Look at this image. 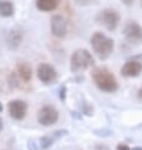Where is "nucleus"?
I'll use <instances>...</instances> for the list:
<instances>
[{
	"mask_svg": "<svg viewBox=\"0 0 142 150\" xmlns=\"http://www.w3.org/2000/svg\"><path fill=\"white\" fill-rule=\"evenodd\" d=\"M142 72V62L140 61H127L121 68V74L123 77H137Z\"/></svg>",
	"mask_w": 142,
	"mask_h": 150,
	"instance_id": "11",
	"label": "nucleus"
},
{
	"mask_svg": "<svg viewBox=\"0 0 142 150\" xmlns=\"http://www.w3.org/2000/svg\"><path fill=\"white\" fill-rule=\"evenodd\" d=\"M14 4L10 0H0V16L9 18L14 15Z\"/></svg>",
	"mask_w": 142,
	"mask_h": 150,
	"instance_id": "16",
	"label": "nucleus"
},
{
	"mask_svg": "<svg viewBox=\"0 0 142 150\" xmlns=\"http://www.w3.org/2000/svg\"><path fill=\"white\" fill-rule=\"evenodd\" d=\"M60 4V0H35V5L41 11H53Z\"/></svg>",
	"mask_w": 142,
	"mask_h": 150,
	"instance_id": "15",
	"label": "nucleus"
},
{
	"mask_svg": "<svg viewBox=\"0 0 142 150\" xmlns=\"http://www.w3.org/2000/svg\"><path fill=\"white\" fill-rule=\"evenodd\" d=\"M121 20L118 11L115 9H103L96 16V22L99 25H102L110 32H113L117 29Z\"/></svg>",
	"mask_w": 142,
	"mask_h": 150,
	"instance_id": "4",
	"label": "nucleus"
},
{
	"mask_svg": "<svg viewBox=\"0 0 142 150\" xmlns=\"http://www.w3.org/2000/svg\"><path fill=\"white\" fill-rule=\"evenodd\" d=\"M37 119H38V122L43 126H52V125L57 124L58 119H59V112L57 111L56 107L47 105L38 111Z\"/></svg>",
	"mask_w": 142,
	"mask_h": 150,
	"instance_id": "7",
	"label": "nucleus"
},
{
	"mask_svg": "<svg viewBox=\"0 0 142 150\" xmlns=\"http://www.w3.org/2000/svg\"><path fill=\"white\" fill-rule=\"evenodd\" d=\"M94 66V58L92 57L89 51L84 48L77 49L70 57V71L73 73H78L86 71Z\"/></svg>",
	"mask_w": 142,
	"mask_h": 150,
	"instance_id": "3",
	"label": "nucleus"
},
{
	"mask_svg": "<svg viewBox=\"0 0 142 150\" xmlns=\"http://www.w3.org/2000/svg\"><path fill=\"white\" fill-rule=\"evenodd\" d=\"M51 30L52 34L57 38H64L68 33V23L64 16L54 15L51 19Z\"/></svg>",
	"mask_w": 142,
	"mask_h": 150,
	"instance_id": "10",
	"label": "nucleus"
},
{
	"mask_svg": "<svg viewBox=\"0 0 142 150\" xmlns=\"http://www.w3.org/2000/svg\"><path fill=\"white\" fill-rule=\"evenodd\" d=\"M137 96H138L140 98H142V87H141V88L138 90V92H137Z\"/></svg>",
	"mask_w": 142,
	"mask_h": 150,
	"instance_id": "21",
	"label": "nucleus"
},
{
	"mask_svg": "<svg viewBox=\"0 0 142 150\" xmlns=\"http://www.w3.org/2000/svg\"><path fill=\"white\" fill-rule=\"evenodd\" d=\"M91 45H92V48H93L94 53L97 54V57L102 61L107 59V58L112 54L113 48H115L113 39L104 35L101 32H96L91 37Z\"/></svg>",
	"mask_w": 142,
	"mask_h": 150,
	"instance_id": "2",
	"label": "nucleus"
},
{
	"mask_svg": "<svg viewBox=\"0 0 142 150\" xmlns=\"http://www.w3.org/2000/svg\"><path fill=\"white\" fill-rule=\"evenodd\" d=\"M59 97H60L62 100L65 98V86H63V87H62V88L59 90Z\"/></svg>",
	"mask_w": 142,
	"mask_h": 150,
	"instance_id": "19",
	"label": "nucleus"
},
{
	"mask_svg": "<svg viewBox=\"0 0 142 150\" xmlns=\"http://www.w3.org/2000/svg\"><path fill=\"white\" fill-rule=\"evenodd\" d=\"M94 85L101 91L107 93H113L118 90V82H117L115 74L106 67H96L91 73Z\"/></svg>",
	"mask_w": 142,
	"mask_h": 150,
	"instance_id": "1",
	"label": "nucleus"
},
{
	"mask_svg": "<svg viewBox=\"0 0 142 150\" xmlns=\"http://www.w3.org/2000/svg\"><path fill=\"white\" fill-rule=\"evenodd\" d=\"M123 35L129 44L138 45L142 42V27L136 22H127L123 28Z\"/></svg>",
	"mask_w": 142,
	"mask_h": 150,
	"instance_id": "6",
	"label": "nucleus"
},
{
	"mask_svg": "<svg viewBox=\"0 0 142 150\" xmlns=\"http://www.w3.org/2000/svg\"><path fill=\"white\" fill-rule=\"evenodd\" d=\"M1 130H3V120L0 117V132H1Z\"/></svg>",
	"mask_w": 142,
	"mask_h": 150,
	"instance_id": "22",
	"label": "nucleus"
},
{
	"mask_svg": "<svg viewBox=\"0 0 142 150\" xmlns=\"http://www.w3.org/2000/svg\"><path fill=\"white\" fill-rule=\"evenodd\" d=\"M22 40H23V33L19 28H14L9 32V34H8V45H9L10 49H13V51L18 49Z\"/></svg>",
	"mask_w": 142,
	"mask_h": 150,
	"instance_id": "13",
	"label": "nucleus"
},
{
	"mask_svg": "<svg viewBox=\"0 0 142 150\" xmlns=\"http://www.w3.org/2000/svg\"><path fill=\"white\" fill-rule=\"evenodd\" d=\"M116 150H142V148H138V146H137V148H129L127 144H122V143H121V144L117 145Z\"/></svg>",
	"mask_w": 142,
	"mask_h": 150,
	"instance_id": "17",
	"label": "nucleus"
},
{
	"mask_svg": "<svg viewBox=\"0 0 142 150\" xmlns=\"http://www.w3.org/2000/svg\"><path fill=\"white\" fill-rule=\"evenodd\" d=\"M15 73L18 78L20 80V82H24V83H29L32 80V76H33V69H32V66L28 63V62H19L15 67Z\"/></svg>",
	"mask_w": 142,
	"mask_h": 150,
	"instance_id": "12",
	"label": "nucleus"
},
{
	"mask_svg": "<svg viewBox=\"0 0 142 150\" xmlns=\"http://www.w3.org/2000/svg\"><path fill=\"white\" fill-rule=\"evenodd\" d=\"M78 5H83V6H86V5H91V4H94L97 0H74Z\"/></svg>",
	"mask_w": 142,
	"mask_h": 150,
	"instance_id": "18",
	"label": "nucleus"
},
{
	"mask_svg": "<svg viewBox=\"0 0 142 150\" xmlns=\"http://www.w3.org/2000/svg\"><path fill=\"white\" fill-rule=\"evenodd\" d=\"M37 76H38L39 81L43 82L44 85H51V83H54L57 81L58 73L53 66L43 62V63H39L37 67Z\"/></svg>",
	"mask_w": 142,
	"mask_h": 150,
	"instance_id": "8",
	"label": "nucleus"
},
{
	"mask_svg": "<svg viewBox=\"0 0 142 150\" xmlns=\"http://www.w3.org/2000/svg\"><path fill=\"white\" fill-rule=\"evenodd\" d=\"M28 112V105L23 100H13L8 102V114L10 115L11 119L20 121L27 116Z\"/></svg>",
	"mask_w": 142,
	"mask_h": 150,
	"instance_id": "9",
	"label": "nucleus"
},
{
	"mask_svg": "<svg viewBox=\"0 0 142 150\" xmlns=\"http://www.w3.org/2000/svg\"><path fill=\"white\" fill-rule=\"evenodd\" d=\"M3 111V105H1V102H0V112Z\"/></svg>",
	"mask_w": 142,
	"mask_h": 150,
	"instance_id": "23",
	"label": "nucleus"
},
{
	"mask_svg": "<svg viewBox=\"0 0 142 150\" xmlns=\"http://www.w3.org/2000/svg\"><path fill=\"white\" fill-rule=\"evenodd\" d=\"M20 80L15 72H10L8 69H0V92L10 93L19 87Z\"/></svg>",
	"mask_w": 142,
	"mask_h": 150,
	"instance_id": "5",
	"label": "nucleus"
},
{
	"mask_svg": "<svg viewBox=\"0 0 142 150\" xmlns=\"http://www.w3.org/2000/svg\"><path fill=\"white\" fill-rule=\"evenodd\" d=\"M122 1L126 4V5H132L133 4V0H122Z\"/></svg>",
	"mask_w": 142,
	"mask_h": 150,
	"instance_id": "20",
	"label": "nucleus"
},
{
	"mask_svg": "<svg viewBox=\"0 0 142 150\" xmlns=\"http://www.w3.org/2000/svg\"><path fill=\"white\" fill-rule=\"evenodd\" d=\"M65 134H67L65 130H58V131H54V132H52V134H49V135L43 136L40 139V148L41 149H48L49 146H52V145L56 143L59 137H62Z\"/></svg>",
	"mask_w": 142,
	"mask_h": 150,
	"instance_id": "14",
	"label": "nucleus"
}]
</instances>
